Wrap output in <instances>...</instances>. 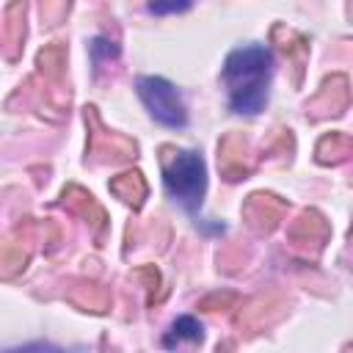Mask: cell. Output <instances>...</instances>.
<instances>
[{
    "instance_id": "obj_2",
    "label": "cell",
    "mask_w": 353,
    "mask_h": 353,
    "mask_svg": "<svg viewBox=\"0 0 353 353\" xmlns=\"http://www.w3.org/2000/svg\"><path fill=\"white\" fill-rule=\"evenodd\" d=\"M163 185H165L168 196L182 210L196 215L201 201H204V193H207V165H204V157L199 152H190V149L176 152L171 157V163H165Z\"/></svg>"
},
{
    "instance_id": "obj_1",
    "label": "cell",
    "mask_w": 353,
    "mask_h": 353,
    "mask_svg": "<svg viewBox=\"0 0 353 353\" xmlns=\"http://www.w3.org/2000/svg\"><path fill=\"white\" fill-rule=\"evenodd\" d=\"M221 80L229 108L240 116H256L268 105L273 80V55L265 44H243L223 61Z\"/></svg>"
},
{
    "instance_id": "obj_4",
    "label": "cell",
    "mask_w": 353,
    "mask_h": 353,
    "mask_svg": "<svg viewBox=\"0 0 353 353\" xmlns=\"http://www.w3.org/2000/svg\"><path fill=\"white\" fill-rule=\"evenodd\" d=\"M201 336H204V325L196 320V317H190V314H182V317H176L174 323H171V328L165 331V336H163V345L165 347H174V345H179V342H201Z\"/></svg>"
},
{
    "instance_id": "obj_3",
    "label": "cell",
    "mask_w": 353,
    "mask_h": 353,
    "mask_svg": "<svg viewBox=\"0 0 353 353\" xmlns=\"http://www.w3.org/2000/svg\"><path fill=\"white\" fill-rule=\"evenodd\" d=\"M135 91H138L141 102L146 105L149 116H152L157 124L171 127V130H182V127L188 124L185 99H182V94L176 91V85L168 83L165 77H154V74L138 77V80H135Z\"/></svg>"
},
{
    "instance_id": "obj_6",
    "label": "cell",
    "mask_w": 353,
    "mask_h": 353,
    "mask_svg": "<svg viewBox=\"0 0 353 353\" xmlns=\"http://www.w3.org/2000/svg\"><path fill=\"white\" fill-rule=\"evenodd\" d=\"M190 6H193V0H149V14H154V17H165V14L188 11Z\"/></svg>"
},
{
    "instance_id": "obj_5",
    "label": "cell",
    "mask_w": 353,
    "mask_h": 353,
    "mask_svg": "<svg viewBox=\"0 0 353 353\" xmlns=\"http://www.w3.org/2000/svg\"><path fill=\"white\" fill-rule=\"evenodd\" d=\"M91 58H94V63L97 66H102L105 61H110V58H116L119 55V44L116 41H110V39H105V36H97L94 41H91Z\"/></svg>"
}]
</instances>
